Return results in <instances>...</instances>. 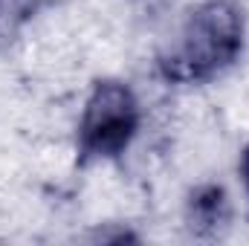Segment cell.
<instances>
[{
	"mask_svg": "<svg viewBox=\"0 0 249 246\" xmlns=\"http://www.w3.org/2000/svg\"><path fill=\"white\" fill-rule=\"evenodd\" d=\"M241 180H244V188H247V194H249V142H247V148H244V154H241Z\"/></svg>",
	"mask_w": 249,
	"mask_h": 246,
	"instance_id": "obj_4",
	"label": "cell"
},
{
	"mask_svg": "<svg viewBox=\"0 0 249 246\" xmlns=\"http://www.w3.org/2000/svg\"><path fill=\"white\" fill-rule=\"evenodd\" d=\"M186 223L188 229L200 238H212L217 235L226 223H229V203H226V191L220 185H197L188 194L186 203Z\"/></svg>",
	"mask_w": 249,
	"mask_h": 246,
	"instance_id": "obj_3",
	"label": "cell"
},
{
	"mask_svg": "<svg viewBox=\"0 0 249 246\" xmlns=\"http://www.w3.org/2000/svg\"><path fill=\"white\" fill-rule=\"evenodd\" d=\"M142 124V107L136 93L119 78H102L84 99L78 119V157L116 159L130 148Z\"/></svg>",
	"mask_w": 249,
	"mask_h": 246,
	"instance_id": "obj_2",
	"label": "cell"
},
{
	"mask_svg": "<svg viewBox=\"0 0 249 246\" xmlns=\"http://www.w3.org/2000/svg\"><path fill=\"white\" fill-rule=\"evenodd\" d=\"M44 3H50V0H20V15H32L38 6H44Z\"/></svg>",
	"mask_w": 249,
	"mask_h": 246,
	"instance_id": "obj_5",
	"label": "cell"
},
{
	"mask_svg": "<svg viewBox=\"0 0 249 246\" xmlns=\"http://www.w3.org/2000/svg\"><path fill=\"white\" fill-rule=\"evenodd\" d=\"M247 15L238 0H197L171 50L160 58L168 81L203 84L226 72L244 53Z\"/></svg>",
	"mask_w": 249,
	"mask_h": 246,
	"instance_id": "obj_1",
	"label": "cell"
}]
</instances>
